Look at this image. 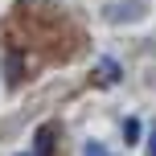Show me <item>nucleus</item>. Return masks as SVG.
Returning a JSON list of instances; mask_svg holds the SVG:
<instances>
[{
  "mask_svg": "<svg viewBox=\"0 0 156 156\" xmlns=\"http://www.w3.org/2000/svg\"><path fill=\"white\" fill-rule=\"evenodd\" d=\"M82 156H111V152L103 148V144H94V140H90V144H86V148H82Z\"/></svg>",
  "mask_w": 156,
  "mask_h": 156,
  "instance_id": "obj_2",
  "label": "nucleus"
},
{
  "mask_svg": "<svg viewBox=\"0 0 156 156\" xmlns=\"http://www.w3.org/2000/svg\"><path fill=\"white\" fill-rule=\"evenodd\" d=\"M123 140H127V144L140 140V119H123Z\"/></svg>",
  "mask_w": 156,
  "mask_h": 156,
  "instance_id": "obj_1",
  "label": "nucleus"
},
{
  "mask_svg": "<svg viewBox=\"0 0 156 156\" xmlns=\"http://www.w3.org/2000/svg\"><path fill=\"white\" fill-rule=\"evenodd\" d=\"M148 156H156V127H152V136H148Z\"/></svg>",
  "mask_w": 156,
  "mask_h": 156,
  "instance_id": "obj_3",
  "label": "nucleus"
}]
</instances>
